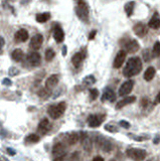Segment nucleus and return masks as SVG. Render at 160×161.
<instances>
[{
	"label": "nucleus",
	"mask_w": 160,
	"mask_h": 161,
	"mask_svg": "<svg viewBox=\"0 0 160 161\" xmlns=\"http://www.w3.org/2000/svg\"><path fill=\"white\" fill-rule=\"evenodd\" d=\"M142 70V61L140 58L134 57L129 58L127 63H126V67L123 70V75L124 77L131 78L134 76L138 75Z\"/></svg>",
	"instance_id": "f257e3e1"
},
{
	"label": "nucleus",
	"mask_w": 160,
	"mask_h": 161,
	"mask_svg": "<svg viewBox=\"0 0 160 161\" xmlns=\"http://www.w3.org/2000/svg\"><path fill=\"white\" fill-rule=\"evenodd\" d=\"M75 13L77 16L84 22H88L89 21V6H88L87 2L85 0H79L77 3V7H75Z\"/></svg>",
	"instance_id": "f03ea898"
},
{
	"label": "nucleus",
	"mask_w": 160,
	"mask_h": 161,
	"mask_svg": "<svg viewBox=\"0 0 160 161\" xmlns=\"http://www.w3.org/2000/svg\"><path fill=\"white\" fill-rule=\"evenodd\" d=\"M66 108V105L65 102H61V103H58L57 105L50 106L48 109V114L50 116V118L56 120L64 115Z\"/></svg>",
	"instance_id": "7ed1b4c3"
},
{
	"label": "nucleus",
	"mask_w": 160,
	"mask_h": 161,
	"mask_svg": "<svg viewBox=\"0 0 160 161\" xmlns=\"http://www.w3.org/2000/svg\"><path fill=\"white\" fill-rule=\"evenodd\" d=\"M53 161H62L66 157V149L62 143H57L56 145L53 147Z\"/></svg>",
	"instance_id": "20e7f679"
},
{
	"label": "nucleus",
	"mask_w": 160,
	"mask_h": 161,
	"mask_svg": "<svg viewBox=\"0 0 160 161\" xmlns=\"http://www.w3.org/2000/svg\"><path fill=\"white\" fill-rule=\"evenodd\" d=\"M129 158L133 159L134 161H143L146 158V151L143 149H137V148H129L126 151Z\"/></svg>",
	"instance_id": "39448f33"
},
{
	"label": "nucleus",
	"mask_w": 160,
	"mask_h": 161,
	"mask_svg": "<svg viewBox=\"0 0 160 161\" xmlns=\"http://www.w3.org/2000/svg\"><path fill=\"white\" fill-rule=\"evenodd\" d=\"M105 120V116L100 115V114H94V115H90L88 118V123L89 126L92 128H97L101 125V123Z\"/></svg>",
	"instance_id": "423d86ee"
},
{
	"label": "nucleus",
	"mask_w": 160,
	"mask_h": 161,
	"mask_svg": "<svg viewBox=\"0 0 160 161\" xmlns=\"http://www.w3.org/2000/svg\"><path fill=\"white\" fill-rule=\"evenodd\" d=\"M133 87H134V82L132 80H126L125 83L122 84V86L119 89V96H121V97L127 96L128 94L131 93Z\"/></svg>",
	"instance_id": "0eeeda50"
},
{
	"label": "nucleus",
	"mask_w": 160,
	"mask_h": 161,
	"mask_svg": "<svg viewBox=\"0 0 160 161\" xmlns=\"http://www.w3.org/2000/svg\"><path fill=\"white\" fill-rule=\"evenodd\" d=\"M124 48H125V52L126 53H134L139 50L140 48V45H139L138 41L135 39H129L125 42L124 44Z\"/></svg>",
	"instance_id": "6e6552de"
},
{
	"label": "nucleus",
	"mask_w": 160,
	"mask_h": 161,
	"mask_svg": "<svg viewBox=\"0 0 160 161\" xmlns=\"http://www.w3.org/2000/svg\"><path fill=\"white\" fill-rule=\"evenodd\" d=\"M80 140H81V142H82L83 148L87 152H90L92 150V147H93L92 140H91V138L88 136V135L85 132H81V133H80Z\"/></svg>",
	"instance_id": "1a4fd4ad"
},
{
	"label": "nucleus",
	"mask_w": 160,
	"mask_h": 161,
	"mask_svg": "<svg viewBox=\"0 0 160 161\" xmlns=\"http://www.w3.org/2000/svg\"><path fill=\"white\" fill-rule=\"evenodd\" d=\"M43 36L37 33L34 36L32 37L30 42H29V48L33 50H36V49H39L43 45Z\"/></svg>",
	"instance_id": "9d476101"
},
{
	"label": "nucleus",
	"mask_w": 160,
	"mask_h": 161,
	"mask_svg": "<svg viewBox=\"0 0 160 161\" xmlns=\"http://www.w3.org/2000/svg\"><path fill=\"white\" fill-rule=\"evenodd\" d=\"M126 54H127V53H126L124 49H121L118 52L114 60V63H113V67H114L115 69H120V67L123 66V63L126 60Z\"/></svg>",
	"instance_id": "9b49d317"
},
{
	"label": "nucleus",
	"mask_w": 160,
	"mask_h": 161,
	"mask_svg": "<svg viewBox=\"0 0 160 161\" xmlns=\"http://www.w3.org/2000/svg\"><path fill=\"white\" fill-rule=\"evenodd\" d=\"M97 144H98V146L101 150H103L104 152H110L112 150V143L107 140V139H105L103 137H100L97 139Z\"/></svg>",
	"instance_id": "f8f14e48"
},
{
	"label": "nucleus",
	"mask_w": 160,
	"mask_h": 161,
	"mask_svg": "<svg viewBox=\"0 0 160 161\" xmlns=\"http://www.w3.org/2000/svg\"><path fill=\"white\" fill-rule=\"evenodd\" d=\"M26 60H27V62L31 67H37V66H39V63L41 62V57L39 53L33 52L28 54Z\"/></svg>",
	"instance_id": "ddd939ff"
},
{
	"label": "nucleus",
	"mask_w": 160,
	"mask_h": 161,
	"mask_svg": "<svg viewBox=\"0 0 160 161\" xmlns=\"http://www.w3.org/2000/svg\"><path fill=\"white\" fill-rule=\"evenodd\" d=\"M133 30L135 32V34L139 37H144L147 34V31H148V28L147 26L142 22H138L134 25Z\"/></svg>",
	"instance_id": "4468645a"
},
{
	"label": "nucleus",
	"mask_w": 160,
	"mask_h": 161,
	"mask_svg": "<svg viewBox=\"0 0 160 161\" xmlns=\"http://www.w3.org/2000/svg\"><path fill=\"white\" fill-rule=\"evenodd\" d=\"M58 80H60V78H58V75L53 74L50 77L48 78V80H45V88L48 90L52 91L54 87H57V85L58 84Z\"/></svg>",
	"instance_id": "2eb2a0df"
},
{
	"label": "nucleus",
	"mask_w": 160,
	"mask_h": 161,
	"mask_svg": "<svg viewBox=\"0 0 160 161\" xmlns=\"http://www.w3.org/2000/svg\"><path fill=\"white\" fill-rule=\"evenodd\" d=\"M53 39L57 44H61V42H62L65 39V32L60 25H57V26L53 28Z\"/></svg>",
	"instance_id": "dca6fc26"
},
{
	"label": "nucleus",
	"mask_w": 160,
	"mask_h": 161,
	"mask_svg": "<svg viewBox=\"0 0 160 161\" xmlns=\"http://www.w3.org/2000/svg\"><path fill=\"white\" fill-rule=\"evenodd\" d=\"M14 39H15L16 41H18V42L26 41L28 39V31L26 30V29H24V28L19 29V30H17V31L15 32Z\"/></svg>",
	"instance_id": "f3484780"
},
{
	"label": "nucleus",
	"mask_w": 160,
	"mask_h": 161,
	"mask_svg": "<svg viewBox=\"0 0 160 161\" xmlns=\"http://www.w3.org/2000/svg\"><path fill=\"white\" fill-rule=\"evenodd\" d=\"M49 128H50V123H49L48 119L44 118V119H43V120L39 122V127H37V130H39V133L45 134L49 130Z\"/></svg>",
	"instance_id": "a211bd4d"
},
{
	"label": "nucleus",
	"mask_w": 160,
	"mask_h": 161,
	"mask_svg": "<svg viewBox=\"0 0 160 161\" xmlns=\"http://www.w3.org/2000/svg\"><path fill=\"white\" fill-rule=\"evenodd\" d=\"M135 101H136V98H135L134 96L126 97V98L122 99V100H120L119 102H118L117 105H116V108H117V109H121V108L125 107V106H127V105H130V104L134 103Z\"/></svg>",
	"instance_id": "6ab92c4d"
},
{
	"label": "nucleus",
	"mask_w": 160,
	"mask_h": 161,
	"mask_svg": "<svg viewBox=\"0 0 160 161\" xmlns=\"http://www.w3.org/2000/svg\"><path fill=\"white\" fill-rule=\"evenodd\" d=\"M148 26L152 29H158L160 27V17L157 12H155L152 17H151V19L149 20Z\"/></svg>",
	"instance_id": "aec40b11"
},
{
	"label": "nucleus",
	"mask_w": 160,
	"mask_h": 161,
	"mask_svg": "<svg viewBox=\"0 0 160 161\" xmlns=\"http://www.w3.org/2000/svg\"><path fill=\"white\" fill-rule=\"evenodd\" d=\"M103 101H109V102H114L116 100V94L112 89L107 88L106 90L104 91V94L102 96Z\"/></svg>",
	"instance_id": "412c9836"
},
{
	"label": "nucleus",
	"mask_w": 160,
	"mask_h": 161,
	"mask_svg": "<svg viewBox=\"0 0 160 161\" xmlns=\"http://www.w3.org/2000/svg\"><path fill=\"white\" fill-rule=\"evenodd\" d=\"M84 58H85V53H75L73 58H71V62H73V65L75 67H80L81 66V63L83 62Z\"/></svg>",
	"instance_id": "4be33fe9"
},
{
	"label": "nucleus",
	"mask_w": 160,
	"mask_h": 161,
	"mask_svg": "<svg viewBox=\"0 0 160 161\" xmlns=\"http://www.w3.org/2000/svg\"><path fill=\"white\" fill-rule=\"evenodd\" d=\"M80 140V133H77V132H71L68 135V137H66V142L70 145H75V143Z\"/></svg>",
	"instance_id": "5701e85b"
},
{
	"label": "nucleus",
	"mask_w": 160,
	"mask_h": 161,
	"mask_svg": "<svg viewBox=\"0 0 160 161\" xmlns=\"http://www.w3.org/2000/svg\"><path fill=\"white\" fill-rule=\"evenodd\" d=\"M11 58H13V61H15V62H21L24 58V53L20 48H16L12 52Z\"/></svg>",
	"instance_id": "b1692460"
},
{
	"label": "nucleus",
	"mask_w": 160,
	"mask_h": 161,
	"mask_svg": "<svg viewBox=\"0 0 160 161\" xmlns=\"http://www.w3.org/2000/svg\"><path fill=\"white\" fill-rule=\"evenodd\" d=\"M155 74H156V71H155L154 67H149L148 69L145 71V73H144V80H147V82H150V80L154 78Z\"/></svg>",
	"instance_id": "393cba45"
},
{
	"label": "nucleus",
	"mask_w": 160,
	"mask_h": 161,
	"mask_svg": "<svg viewBox=\"0 0 160 161\" xmlns=\"http://www.w3.org/2000/svg\"><path fill=\"white\" fill-rule=\"evenodd\" d=\"M50 18V13L48 12H43V13H39L35 16V19L37 22L39 23H44L46 21H48Z\"/></svg>",
	"instance_id": "a878e982"
},
{
	"label": "nucleus",
	"mask_w": 160,
	"mask_h": 161,
	"mask_svg": "<svg viewBox=\"0 0 160 161\" xmlns=\"http://www.w3.org/2000/svg\"><path fill=\"white\" fill-rule=\"evenodd\" d=\"M134 7H135V2H134V1H130L128 3H126V5H125V12H126V14H127L128 17L132 16L133 11H134Z\"/></svg>",
	"instance_id": "bb28decb"
},
{
	"label": "nucleus",
	"mask_w": 160,
	"mask_h": 161,
	"mask_svg": "<svg viewBox=\"0 0 160 161\" xmlns=\"http://www.w3.org/2000/svg\"><path fill=\"white\" fill-rule=\"evenodd\" d=\"M39 141V137L37 136L36 134H30V135H28L26 138H25V142L26 143L33 144V143H37Z\"/></svg>",
	"instance_id": "cd10ccee"
},
{
	"label": "nucleus",
	"mask_w": 160,
	"mask_h": 161,
	"mask_svg": "<svg viewBox=\"0 0 160 161\" xmlns=\"http://www.w3.org/2000/svg\"><path fill=\"white\" fill-rule=\"evenodd\" d=\"M44 57H45L46 62H50L53 60L54 57H56V53H54V50L53 48H48V49H46Z\"/></svg>",
	"instance_id": "c85d7f7f"
},
{
	"label": "nucleus",
	"mask_w": 160,
	"mask_h": 161,
	"mask_svg": "<svg viewBox=\"0 0 160 161\" xmlns=\"http://www.w3.org/2000/svg\"><path fill=\"white\" fill-rule=\"evenodd\" d=\"M39 98L45 100V99H48V97L50 96V91L48 90L46 88H44V89H40V90L39 91Z\"/></svg>",
	"instance_id": "c756f323"
},
{
	"label": "nucleus",
	"mask_w": 160,
	"mask_h": 161,
	"mask_svg": "<svg viewBox=\"0 0 160 161\" xmlns=\"http://www.w3.org/2000/svg\"><path fill=\"white\" fill-rule=\"evenodd\" d=\"M152 54L154 58H157L160 56V41H156L154 44L153 46V50H152Z\"/></svg>",
	"instance_id": "7c9ffc66"
},
{
	"label": "nucleus",
	"mask_w": 160,
	"mask_h": 161,
	"mask_svg": "<svg viewBox=\"0 0 160 161\" xmlns=\"http://www.w3.org/2000/svg\"><path fill=\"white\" fill-rule=\"evenodd\" d=\"M84 84L86 85V86H91V85H93V84H95V82H96V79H95V77L94 76H88V77H86L85 79H84Z\"/></svg>",
	"instance_id": "2f4dec72"
},
{
	"label": "nucleus",
	"mask_w": 160,
	"mask_h": 161,
	"mask_svg": "<svg viewBox=\"0 0 160 161\" xmlns=\"http://www.w3.org/2000/svg\"><path fill=\"white\" fill-rule=\"evenodd\" d=\"M98 96H99V92L97 89H92V90H90V97L92 100H96L98 98Z\"/></svg>",
	"instance_id": "473e14b6"
},
{
	"label": "nucleus",
	"mask_w": 160,
	"mask_h": 161,
	"mask_svg": "<svg viewBox=\"0 0 160 161\" xmlns=\"http://www.w3.org/2000/svg\"><path fill=\"white\" fill-rule=\"evenodd\" d=\"M105 129H106L107 131H109V132H117V128H116V126L114 125H111V124H108L105 126Z\"/></svg>",
	"instance_id": "72a5a7b5"
},
{
	"label": "nucleus",
	"mask_w": 160,
	"mask_h": 161,
	"mask_svg": "<svg viewBox=\"0 0 160 161\" xmlns=\"http://www.w3.org/2000/svg\"><path fill=\"white\" fill-rule=\"evenodd\" d=\"M143 58H144L145 62H148L150 60V52H149V49H145L144 52H143Z\"/></svg>",
	"instance_id": "f704fd0d"
},
{
	"label": "nucleus",
	"mask_w": 160,
	"mask_h": 161,
	"mask_svg": "<svg viewBox=\"0 0 160 161\" xmlns=\"http://www.w3.org/2000/svg\"><path fill=\"white\" fill-rule=\"evenodd\" d=\"M120 126L123 127V128H125V129L130 128V124H129V122H127V121H120Z\"/></svg>",
	"instance_id": "c9c22d12"
},
{
	"label": "nucleus",
	"mask_w": 160,
	"mask_h": 161,
	"mask_svg": "<svg viewBox=\"0 0 160 161\" xmlns=\"http://www.w3.org/2000/svg\"><path fill=\"white\" fill-rule=\"evenodd\" d=\"M4 44H5V41H4V39H3L2 36H0V53H2V48H3Z\"/></svg>",
	"instance_id": "e433bc0d"
},
{
	"label": "nucleus",
	"mask_w": 160,
	"mask_h": 161,
	"mask_svg": "<svg viewBox=\"0 0 160 161\" xmlns=\"http://www.w3.org/2000/svg\"><path fill=\"white\" fill-rule=\"evenodd\" d=\"M96 33H97V31H96V30H93V31H91L90 35H89V39H90V40H92V39H95Z\"/></svg>",
	"instance_id": "4c0bfd02"
},
{
	"label": "nucleus",
	"mask_w": 160,
	"mask_h": 161,
	"mask_svg": "<svg viewBox=\"0 0 160 161\" xmlns=\"http://www.w3.org/2000/svg\"><path fill=\"white\" fill-rule=\"evenodd\" d=\"M3 84L6 85V86H10V85H11V80L9 79H4L3 80Z\"/></svg>",
	"instance_id": "58836bf2"
},
{
	"label": "nucleus",
	"mask_w": 160,
	"mask_h": 161,
	"mask_svg": "<svg viewBox=\"0 0 160 161\" xmlns=\"http://www.w3.org/2000/svg\"><path fill=\"white\" fill-rule=\"evenodd\" d=\"M93 161H104V159L101 157V156H96V157L93 159Z\"/></svg>",
	"instance_id": "ea45409f"
},
{
	"label": "nucleus",
	"mask_w": 160,
	"mask_h": 161,
	"mask_svg": "<svg viewBox=\"0 0 160 161\" xmlns=\"http://www.w3.org/2000/svg\"><path fill=\"white\" fill-rule=\"evenodd\" d=\"M155 101H156V103H160V92L156 95V98H155Z\"/></svg>",
	"instance_id": "a19ab883"
},
{
	"label": "nucleus",
	"mask_w": 160,
	"mask_h": 161,
	"mask_svg": "<svg viewBox=\"0 0 160 161\" xmlns=\"http://www.w3.org/2000/svg\"><path fill=\"white\" fill-rule=\"evenodd\" d=\"M7 152H8V153H11L12 155H14V154H15V151H14V150H12V149H10V148H8V149H7Z\"/></svg>",
	"instance_id": "79ce46f5"
},
{
	"label": "nucleus",
	"mask_w": 160,
	"mask_h": 161,
	"mask_svg": "<svg viewBox=\"0 0 160 161\" xmlns=\"http://www.w3.org/2000/svg\"><path fill=\"white\" fill-rule=\"evenodd\" d=\"M66 46H64V48H62V54L66 56Z\"/></svg>",
	"instance_id": "37998d69"
},
{
	"label": "nucleus",
	"mask_w": 160,
	"mask_h": 161,
	"mask_svg": "<svg viewBox=\"0 0 160 161\" xmlns=\"http://www.w3.org/2000/svg\"><path fill=\"white\" fill-rule=\"evenodd\" d=\"M155 139H156V140L154 141V143H157V142H159V138H155Z\"/></svg>",
	"instance_id": "c03bdc74"
},
{
	"label": "nucleus",
	"mask_w": 160,
	"mask_h": 161,
	"mask_svg": "<svg viewBox=\"0 0 160 161\" xmlns=\"http://www.w3.org/2000/svg\"><path fill=\"white\" fill-rule=\"evenodd\" d=\"M110 161H116V160H114V159H113V160H110Z\"/></svg>",
	"instance_id": "a18cd8bd"
},
{
	"label": "nucleus",
	"mask_w": 160,
	"mask_h": 161,
	"mask_svg": "<svg viewBox=\"0 0 160 161\" xmlns=\"http://www.w3.org/2000/svg\"><path fill=\"white\" fill-rule=\"evenodd\" d=\"M148 161H150V160H148Z\"/></svg>",
	"instance_id": "49530a36"
}]
</instances>
